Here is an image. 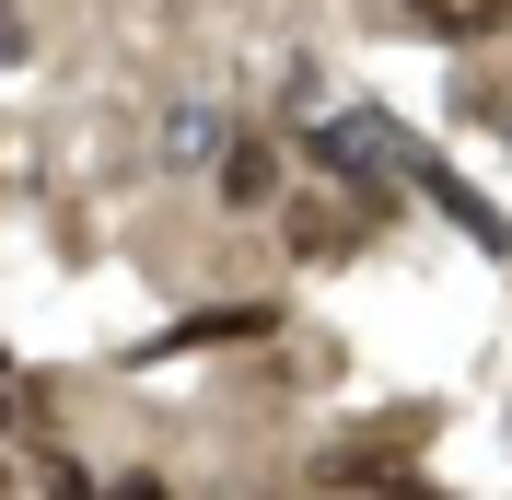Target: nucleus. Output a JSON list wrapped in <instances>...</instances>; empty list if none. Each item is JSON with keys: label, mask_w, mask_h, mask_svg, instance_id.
<instances>
[{"label": "nucleus", "mask_w": 512, "mask_h": 500, "mask_svg": "<svg viewBox=\"0 0 512 500\" xmlns=\"http://www.w3.org/2000/svg\"><path fill=\"white\" fill-rule=\"evenodd\" d=\"M373 24H396V35H489V24H512V0H361Z\"/></svg>", "instance_id": "obj_1"}, {"label": "nucleus", "mask_w": 512, "mask_h": 500, "mask_svg": "<svg viewBox=\"0 0 512 500\" xmlns=\"http://www.w3.org/2000/svg\"><path fill=\"white\" fill-rule=\"evenodd\" d=\"M222 198L233 210H268V198H280V152H268V140H233L222 152Z\"/></svg>", "instance_id": "obj_2"}, {"label": "nucleus", "mask_w": 512, "mask_h": 500, "mask_svg": "<svg viewBox=\"0 0 512 500\" xmlns=\"http://www.w3.org/2000/svg\"><path fill=\"white\" fill-rule=\"evenodd\" d=\"M280 314L268 303H222V314H198V326H175V338H152V349H210V338H268Z\"/></svg>", "instance_id": "obj_3"}, {"label": "nucleus", "mask_w": 512, "mask_h": 500, "mask_svg": "<svg viewBox=\"0 0 512 500\" xmlns=\"http://www.w3.org/2000/svg\"><path fill=\"white\" fill-rule=\"evenodd\" d=\"M291 245H315V256H338V245H350V210H291Z\"/></svg>", "instance_id": "obj_4"}]
</instances>
